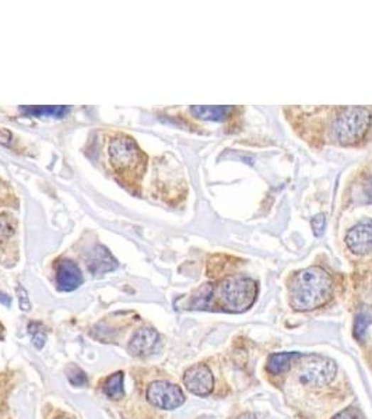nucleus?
Here are the masks:
<instances>
[{"mask_svg":"<svg viewBox=\"0 0 372 419\" xmlns=\"http://www.w3.org/2000/svg\"><path fill=\"white\" fill-rule=\"evenodd\" d=\"M184 384L186 389L195 396H209L214 389L213 373L204 364H196L190 367L184 374Z\"/></svg>","mask_w":372,"mask_h":419,"instance_id":"7","label":"nucleus"},{"mask_svg":"<svg viewBox=\"0 0 372 419\" xmlns=\"http://www.w3.org/2000/svg\"><path fill=\"white\" fill-rule=\"evenodd\" d=\"M112 165L119 171H131L140 164V152L136 143L129 138H118L109 145Z\"/></svg>","mask_w":372,"mask_h":419,"instance_id":"6","label":"nucleus"},{"mask_svg":"<svg viewBox=\"0 0 372 419\" xmlns=\"http://www.w3.org/2000/svg\"><path fill=\"white\" fill-rule=\"evenodd\" d=\"M238 419H255V417L252 414H244V415H241Z\"/></svg>","mask_w":372,"mask_h":419,"instance_id":"25","label":"nucleus"},{"mask_svg":"<svg viewBox=\"0 0 372 419\" xmlns=\"http://www.w3.org/2000/svg\"><path fill=\"white\" fill-rule=\"evenodd\" d=\"M147 400L161 410H175L185 403V394L180 386L170 381H154L147 389Z\"/></svg>","mask_w":372,"mask_h":419,"instance_id":"5","label":"nucleus"},{"mask_svg":"<svg viewBox=\"0 0 372 419\" xmlns=\"http://www.w3.org/2000/svg\"><path fill=\"white\" fill-rule=\"evenodd\" d=\"M301 357L300 352H279L273 354L268 361V371L273 374L285 373L291 365Z\"/></svg>","mask_w":372,"mask_h":419,"instance_id":"12","label":"nucleus"},{"mask_svg":"<svg viewBox=\"0 0 372 419\" xmlns=\"http://www.w3.org/2000/svg\"><path fill=\"white\" fill-rule=\"evenodd\" d=\"M233 111L231 106H192L190 113L202 121H212L220 122L224 121L230 112Z\"/></svg>","mask_w":372,"mask_h":419,"instance_id":"11","label":"nucleus"},{"mask_svg":"<svg viewBox=\"0 0 372 419\" xmlns=\"http://www.w3.org/2000/svg\"><path fill=\"white\" fill-rule=\"evenodd\" d=\"M325 225L326 220L324 214H319V216H317V217L312 220V230H314V233H315L317 236H321V235L324 233V231H325Z\"/></svg>","mask_w":372,"mask_h":419,"instance_id":"20","label":"nucleus"},{"mask_svg":"<svg viewBox=\"0 0 372 419\" xmlns=\"http://www.w3.org/2000/svg\"><path fill=\"white\" fill-rule=\"evenodd\" d=\"M0 303L4 305V306H10V305H11V299H10V296H7L6 294L0 292Z\"/></svg>","mask_w":372,"mask_h":419,"instance_id":"23","label":"nucleus"},{"mask_svg":"<svg viewBox=\"0 0 372 419\" xmlns=\"http://www.w3.org/2000/svg\"><path fill=\"white\" fill-rule=\"evenodd\" d=\"M37 327H38V323H33V325H30V333L33 334V344H34L38 350H41V348L44 347V344H45L47 335H45V333L43 331V327L40 326V328H37Z\"/></svg>","mask_w":372,"mask_h":419,"instance_id":"18","label":"nucleus"},{"mask_svg":"<svg viewBox=\"0 0 372 419\" xmlns=\"http://www.w3.org/2000/svg\"><path fill=\"white\" fill-rule=\"evenodd\" d=\"M104 393L112 400L124 397V373L118 372L109 376L104 383Z\"/></svg>","mask_w":372,"mask_h":419,"instance_id":"15","label":"nucleus"},{"mask_svg":"<svg viewBox=\"0 0 372 419\" xmlns=\"http://www.w3.org/2000/svg\"><path fill=\"white\" fill-rule=\"evenodd\" d=\"M83 282L80 269L72 260H60L56 266V285L62 292H70L79 288Z\"/></svg>","mask_w":372,"mask_h":419,"instance_id":"9","label":"nucleus"},{"mask_svg":"<svg viewBox=\"0 0 372 419\" xmlns=\"http://www.w3.org/2000/svg\"><path fill=\"white\" fill-rule=\"evenodd\" d=\"M333 419H364V415L360 410L357 408H346L344 411H341L339 415H336Z\"/></svg>","mask_w":372,"mask_h":419,"instance_id":"19","label":"nucleus"},{"mask_svg":"<svg viewBox=\"0 0 372 419\" xmlns=\"http://www.w3.org/2000/svg\"><path fill=\"white\" fill-rule=\"evenodd\" d=\"M158 340L160 337L155 330L141 328L133 335L129 344V352L135 357H146L154 351L155 345L158 344Z\"/></svg>","mask_w":372,"mask_h":419,"instance_id":"10","label":"nucleus"},{"mask_svg":"<svg viewBox=\"0 0 372 419\" xmlns=\"http://www.w3.org/2000/svg\"><path fill=\"white\" fill-rule=\"evenodd\" d=\"M347 246L356 255H366L372 250V220H366L351 228L346 236Z\"/></svg>","mask_w":372,"mask_h":419,"instance_id":"8","label":"nucleus"},{"mask_svg":"<svg viewBox=\"0 0 372 419\" xmlns=\"http://www.w3.org/2000/svg\"><path fill=\"white\" fill-rule=\"evenodd\" d=\"M217 294L221 306L227 312L242 313L253 305L258 295V286L253 279L230 277L220 284Z\"/></svg>","mask_w":372,"mask_h":419,"instance_id":"2","label":"nucleus"},{"mask_svg":"<svg viewBox=\"0 0 372 419\" xmlns=\"http://www.w3.org/2000/svg\"><path fill=\"white\" fill-rule=\"evenodd\" d=\"M66 374H67L69 381H70L73 386H80V387H82V386H86L87 381H89L86 373L83 372V371H82L80 368H77V367H69L67 371H66Z\"/></svg>","mask_w":372,"mask_h":419,"instance_id":"16","label":"nucleus"},{"mask_svg":"<svg viewBox=\"0 0 372 419\" xmlns=\"http://www.w3.org/2000/svg\"><path fill=\"white\" fill-rule=\"evenodd\" d=\"M298 364V379L302 384L324 387L336 376V364L322 355H302L295 361Z\"/></svg>","mask_w":372,"mask_h":419,"instance_id":"4","label":"nucleus"},{"mask_svg":"<svg viewBox=\"0 0 372 419\" xmlns=\"http://www.w3.org/2000/svg\"><path fill=\"white\" fill-rule=\"evenodd\" d=\"M333 281L321 267H308L297 273L290 284V305L298 312H310L327 303Z\"/></svg>","mask_w":372,"mask_h":419,"instance_id":"1","label":"nucleus"},{"mask_svg":"<svg viewBox=\"0 0 372 419\" xmlns=\"http://www.w3.org/2000/svg\"><path fill=\"white\" fill-rule=\"evenodd\" d=\"M371 125V113L366 108H346L333 123V135L343 145L363 139Z\"/></svg>","mask_w":372,"mask_h":419,"instance_id":"3","label":"nucleus"},{"mask_svg":"<svg viewBox=\"0 0 372 419\" xmlns=\"http://www.w3.org/2000/svg\"><path fill=\"white\" fill-rule=\"evenodd\" d=\"M367 196L370 197V200L372 201V182L367 185Z\"/></svg>","mask_w":372,"mask_h":419,"instance_id":"24","label":"nucleus"},{"mask_svg":"<svg viewBox=\"0 0 372 419\" xmlns=\"http://www.w3.org/2000/svg\"><path fill=\"white\" fill-rule=\"evenodd\" d=\"M116 269V262L108 253L105 247H98L94 253V257L90 263V270L94 274H104L106 272H112Z\"/></svg>","mask_w":372,"mask_h":419,"instance_id":"13","label":"nucleus"},{"mask_svg":"<svg viewBox=\"0 0 372 419\" xmlns=\"http://www.w3.org/2000/svg\"><path fill=\"white\" fill-rule=\"evenodd\" d=\"M11 231V224L7 217H0V239L7 238Z\"/></svg>","mask_w":372,"mask_h":419,"instance_id":"21","label":"nucleus"},{"mask_svg":"<svg viewBox=\"0 0 372 419\" xmlns=\"http://www.w3.org/2000/svg\"><path fill=\"white\" fill-rule=\"evenodd\" d=\"M371 322V316H368V315H366V313L359 315V318L356 319V325H354V335H356L359 340H363V338H364L366 328L368 327V325H370Z\"/></svg>","mask_w":372,"mask_h":419,"instance_id":"17","label":"nucleus"},{"mask_svg":"<svg viewBox=\"0 0 372 419\" xmlns=\"http://www.w3.org/2000/svg\"><path fill=\"white\" fill-rule=\"evenodd\" d=\"M17 292H18V299H20V308H21L23 311H26V312L30 311V301H28V296H27L24 288L18 286V288H17Z\"/></svg>","mask_w":372,"mask_h":419,"instance_id":"22","label":"nucleus"},{"mask_svg":"<svg viewBox=\"0 0 372 419\" xmlns=\"http://www.w3.org/2000/svg\"><path fill=\"white\" fill-rule=\"evenodd\" d=\"M21 113L35 118H63L70 108L69 106H23Z\"/></svg>","mask_w":372,"mask_h":419,"instance_id":"14","label":"nucleus"}]
</instances>
